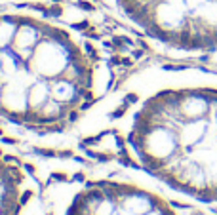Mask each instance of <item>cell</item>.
I'll list each match as a JSON object with an SVG mask.
<instances>
[{"instance_id": "cell-1", "label": "cell", "mask_w": 217, "mask_h": 215, "mask_svg": "<svg viewBox=\"0 0 217 215\" xmlns=\"http://www.w3.org/2000/svg\"><path fill=\"white\" fill-rule=\"evenodd\" d=\"M120 135L133 164L162 187L217 207V73H164L126 109Z\"/></svg>"}, {"instance_id": "cell-2", "label": "cell", "mask_w": 217, "mask_h": 215, "mask_svg": "<svg viewBox=\"0 0 217 215\" xmlns=\"http://www.w3.org/2000/svg\"><path fill=\"white\" fill-rule=\"evenodd\" d=\"M99 88V63L76 32L44 15L0 12V120L61 128Z\"/></svg>"}, {"instance_id": "cell-3", "label": "cell", "mask_w": 217, "mask_h": 215, "mask_svg": "<svg viewBox=\"0 0 217 215\" xmlns=\"http://www.w3.org/2000/svg\"><path fill=\"white\" fill-rule=\"evenodd\" d=\"M126 21L185 55L217 53V0H112Z\"/></svg>"}, {"instance_id": "cell-4", "label": "cell", "mask_w": 217, "mask_h": 215, "mask_svg": "<svg viewBox=\"0 0 217 215\" xmlns=\"http://www.w3.org/2000/svg\"><path fill=\"white\" fill-rule=\"evenodd\" d=\"M57 215H183L160 190L129 179H91L72 189Z\"/></svg>"}, {"instance_id": "cell-5", "label": "cell", "mask_w": 217, "mask_h": 215, "mask_svg": "<svg viewBox=\"0 0 217 215\" xmlns=\"http://www.w3.org/2000/svg\"><path fill=\"white\" fill-rule=\"evenodd\" d=\"M0 215H42L38 185L4 150H0Z\"/></svg>"}]
</instances>
